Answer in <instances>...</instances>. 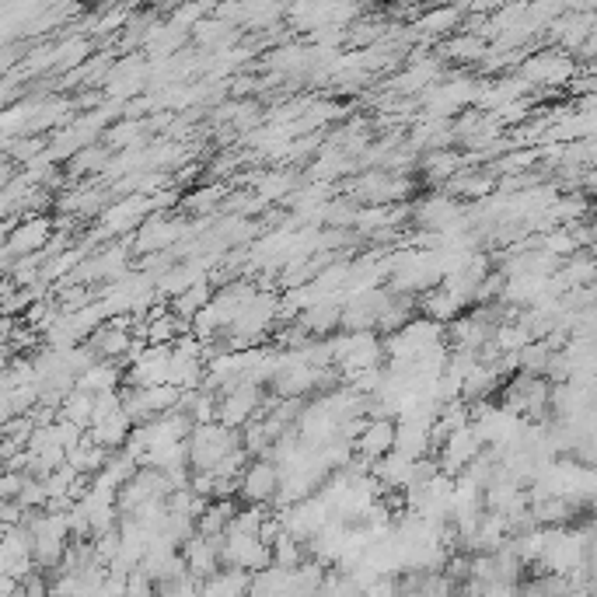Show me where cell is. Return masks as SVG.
I'll return each mask as SVG.
<instances>
[{
  "mask_svg": "<svg viewBox=\"0 0 597 597\" xmlns=\"http://www.w3.org/2000/svg\"><path fill=\"white\" fill-rule=\"evenodd\" d=\"M241 447L238 430H227L220 423H206V426H193L186 437V451H189V468L193 472H213L220 458Z\"/></svg>",
  "mask_w": 597,
  "mask_h": 597,
  "instance_id": "6da1fadb",
  "label": "cell"
},
{
  "mask_svg": "<svg viewBox=\"0 0 597 597\" xmlns=\"http://www.w3.org/2000/svg\"><path fill=\"white\" fill-rule=\"evenodd\" d=\"M276 489H280V468L269 458H252L238 479V496L252 507H273Z\"/></svg>",
  "mask_w": 597,
  "mask_h": 597,
  "instance_id": "7a4b0ae2",
  "label": "cell"
},
{
  "mask_svg": "<svg viewBox=\"0 0 597 597\" xmlns=\"http://www.w3.org/2000/svg\"><path fill=\"white\" fill-rule=\"evenodd\" d=\"M392 451H395V419H381V416L364 419L360 433L353 437V454L367 461H378Z\"/></svg>",
  "mask_w": 597,
  "mask_h": 597,
  "instance_id": "3957f363",
  "label": "cell"
},
{
  "mask_svg": "<svg viewBox=\"0 0 597 597\" xmlns=\"http://www.w3.org/2000/svg\"><path fill=\"white\" fill-rule=\"evenodd\" d=\"M465 308H468V304L461 301L458 294L444 290V287H433V290H426V294L416 297L419 318H426V322H433V325H444V329L454 322V318L465 315Z\"/></svg>",
  "mask_w": 597,
  "mask_h": 597,
  "instance_id": "277c9868",
  "label": "cell"
},
{
  "mask_svg": "<svg viewBox=\"0 0 597 597\" xmlns=\"http://www.w3.org/2000/svg\"><path fill=\"white\" fill-rule=\"evenodd\" d=\"M179 556H182V563H186V573L189 577H196L199 584L210 580L213 573H220V542H210V538L193 535L179 549Z\"/></svg>",
  "mask_w": 597,
  "mask_h": 597,
  "instance_id": "5b68a950",
  "label": "cell"
},
{
  "mask_svg": "<svg viewBox=\"0 0 597 597\" xmlns=\"http://www.w3.org/2000/svg\"><path fill=\"white\" fill-rule=\"evenodd\" d=\"M123 385V367L119 364H105V360H95L84 374L74 378V392L84 395H102V392H119Z\"/></svg>",
  "mask_w": 597,
  "mask_h": 597,
  "instance_id": "8992f818",
  "label": "cell"
},
{
  "mask_svg": "<svg viewBox=\"0 0 597 597\" xmlns=\"http://www.w3.org/2000/svg\"><path fill=\"white\" fill-rule=\"evenodd\" d=\"M461 18H465V11H458V7H433V11H423L416 21H412V28H416L423 39H437V35H454L461 32Z\"/></svg>",
  "mask_w": 597,
  "mask_h": 597,
  "instance_id": "52a82bcc",
  "label": "cell"
},
{
  "mask_svg": "<svg viewBox=\"0 0 597 597\" xmlns=\"http://www.w3.org/2000/svg\"><path fill=\"white\" fill-rule=\"evenodd\" d=\"M440 56L444 60H454V63H482L489 53V42H482L479 35H468V32H454L447 35L444 42H440ZM437 56V60H440Z\"/></svg>",
  "mask_w": 597,
  "mask_h": 597,
  "instance_id": "ba28073f",
  "label": "cell"
},
{
  "mask_svg": "<svg viewBox=\"0 0 597 597\" xmlns=\"http://www.w3.org/2000/svg\"><path fill=\"white\" fill-rule=\"evenodd\" d=\"M210 301H213V287L206 280H199L189 290H182L179 297H172V304H168V308H172V315L179 318L182 325H189Z\"/></svg>",
  "mask_w": 597,
  "mask_h": 597,
  "instance_id": "9c48e42d",
  "label": "cell"
},
{
  "mask_svg": "<svg viewBox=\"0 0 597 597\" xmlns=\"http://www.w3.org/2000/svg\"><path fill=\"white\" fill-rule=\"evenodd\" d=\"M144 322H147V332H144L147 346H172L182 332H189V325H182L172 311H168V315H161V318H144Z\"/></svg>",
  "mask_w": 597,
  "mask_h": 597,
  "instance_id": "30bf717a",
  "label": "cell"
},
{
  "mask_svg": "<svg viewBox=\"0 0 597 597\" xmlns=\"http://www.w3.org/2000/svg\"><path fill=\"white\" fill-rule=\"evenodd\" d=\"M227 199V186H220V182H210V186H199L196 193H189L182 199V206H186L189 213H196V217H206V213H213L220 203Z\"/></svg>",
  "mask_w": 597,
  "mask_h": 597,
  "instance_id": "8fae6325",
  "label": "cell"
},
{
  "mask_svg": "<svg viewBox=\"0 0 597 597\" xmlns=\"http://www.w3.org/2000/svg\"><path fill=\"white\" fill-rule=\"evenodd\" d=\"M109 147H84V151H77L74 158L67 161V179H77V175H84V172H105V165H109Z\"/></svg>",
  "mask_w": 597,
  "mask_h": 597,
  "instance_id": "7c38bea8",
  "label": "cell"
},
{
  "mask_svg": "<svg viewBox=\"0 0 597 597\" xmlns=\"http://www.w3.org/2000/svg\"><path fill=\"white\" fill-rule=\"evenodd\" d=\"M269 559H273V566H280V570H297V566L304 563V545L283 531V535L269 545Z\"/></svg>",
  "mask_w": 597,
  "mask_h": 597,
  "instance_id": "4fadbf2b",
  "label": "cell"
},
{
  "mask_svg": "<svg viewBox=\"0 0 597 597\" xmlns=\"http://www.w3.org/2000/svg\"><path fill=\"white\" fill-rule=\"evenodd\" d=\"M126 21H130V7H116V11H109L105 18H95V35L116 32V28H123Z\"/></svg>",
  "mask_w": 597,
  "mask_h": 597,
  "instance_id": "5bb4252c",
  "label": "cell"
},
{
  "mask_svg": "<svg viewBox=\"0 0 597 597\" xmlns=\"http://www.w3.org/2000/svg\"><path fill=\"white\" fill-rule=\"evenodd\" d=\"M360 597H398V584H395V577H381V580H374L371 587H367Z\"/></svg>",
  "mask_w": 597,
  "mask_h": 597,
  "instance_id": "9a60e30c",
  "label": "cell"
}]
</instances>
